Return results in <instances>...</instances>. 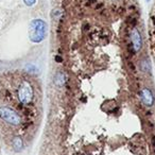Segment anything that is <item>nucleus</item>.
Instances as JSON below:
<instances>
[{
	"instance_id": "obj_1",
	"label": "nucleus",
	"mask_w": 155,
	"mask_h": 155,
	"mask_svg": "<svg viewBox=\"0 0 155 155\" xmlns=\"http://www.w3.org/2000/svg\"><path fill=\"white\" fill-rule=\"evenodd\" d=\"M34 88L32 84L26 80L22 81L16 89V97L18 102L22 105H30L34 100Z\"/></svg>"
},
{
	"instance_id": "obj_2",
	"label": "nucleus",
	"mask_w": 155,
	"mask_h": 155,
	"mask_svg": "<svg viewBox=\"0 0 155 155\" xmlns=\"http://www.w3.org/2000/svg\"><path fill=\"white\" fill-rule=\"evenodd\" d=\"M47 34V24L41 19H33L29 28V37L32 43H41Z\"/></svg>"
},
{
	"instance_id": "obj_3",
	"label": "nucleus",
	"mask_w": 155,
	"mask_h": 155,
	"mask_svg": "<svg viewBox=\"0 0 155 155\" xmlns=\"http://www.w3.org/2000/svg\"><path fill=\"white\" fill-rule=\"evenodd\" d=\"M0 119L11 127H18L21 123L19 114L9 106H0Z\"/></svg>"
},
{
	"instance_id": "obj_4",
	"label": "nucleus",
	"mask_w": 155,
	"mask_h": 155,
	"mask_svg": "<svg viewBox=\"0 0 155 155\" xmlns=\"http://www.w3.org/2000/svg\"><path fill=\"white\" fill-rule=\"evenodd\" d=\"M131 43H132V48H133L134 52L140 51L142 47V38L140 32L137 28H133L131 31Z\"/></svg>"
},
{
	"instance_id": "obj_5",
	"label": "nucleus",
	"mask_w": 155,
	"mask_h": 155,
	"mask_svg": "<svg viewBox=\"0 0 155 155\" xmlns=\"http://www.w3.org/2000/svg\"><path fill=\"white\" fill-rule=\"evenodd\" d=\"M141 101L146 106H152L154 104V96H153L152 91L146 87L141 91Z\"/></svg>"
},
{
	"instance_id": "obj_6",
	"label": "nucleus",
	"mask_w": 155,
	"mask_h": 155,
	"mask_svg": "<svg viewBox=\"0 0 155 155\" xmlns=\"http://www.w3.org/2000/svg\"><path fill=\"white\" fill-rule=\"evenodd\" d=\"M11 144H12V148L15 152H20V151L24 149V140L20 136H14L12 138V141H11Z\"/></svg>"
},
{
	"instance_id": "obj_7",
	"label": "nucleus",
	"mask_w": 155,
	"mask_h": 155,
	"mask_svg": "<svg viewBox=\"0 0 155 155\" xmlns=\"http://www.w3.org/2000/svg\"><path fill=\"white\" fill-rule=\"evenodd\" d=\"M67 80V75L65 74L63 71H60V72H58L55 74V77H54V84L56 85V86H63V85L65 84V82H66Z\"/></svg>"
},
{
	"instance_id": "obj_8",
	"label": "nucleus",
	"mask_w": 155,
	"mask_h": 155,
	"mask_svg": "<svg viewBox=\"0 0 155 155\" xmlns=\"http://www.w3.org/2000/svg\"><path fill=\"white\" fill-rule=\"evenodd\" d=\"M140 68H141V70L143 71V72H150L151 71L150 62H149L148 60H146V58H143V60L141 61V63H140Z\"/></svg>"
},
{
	"instance_id": "obj_9",
	"label": "nucleus",
	"mask_w": 155,
	"mask_h": 155,
	"mask_svg": "<svg viewBox=\"0 0 155 155\" xmlns=\"http://www.w3.org/2000/svg\"><path fill=\"white\" fill-rule=\"evenodd\" d=\"M24 1L28 7H32V5H34L35 2H36V0H24Z\"/></svg>"
},
{
	"instance_id": "obj_10",
	"label": "nucleus",
	"mask_w": 155,
	"mask_h": 155,
	"mask_svg": "<svg viewBox=\"0 0 155 155\" xmlns=\"http://www.w3.org/2000/svg\"><path fill=\"white\" fill-rule=\"evenodd\" d=\"M55 61H56V62H58V63H61V62H62V61H63L62 56H60V55H56V56H55Z\"/></svg>"
},
{
	"instance_id": "obj_11",
	"label": "nucleus",
	"mask_w": 155,
	"mask_h": 155,
	"mask_svg": "<svg viewBox=\"0 0 155 155\" xmlns=\"http://www.w3.org/2000/svg\"><path fill=\"white\" fill-rule=\"evenodd\" d=\"M112 1H118V0H112Z\"/></svg>"
},
{
	"instance_id": "obj_12",
	"label": "nucleus",
	"mask_w": 155,
	"mask_h": 155,
	"mask_svg": "<svg viewBox=\"0 0 155 155\" xmlns=\"http://www.w3.org/2000/svg\"><path fill=\"white\" fill-rule=\"evenodd\" d=\"M146 1H151V0H146Z\"/></svg>"
}]
</instances>
